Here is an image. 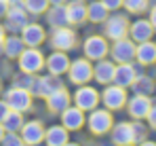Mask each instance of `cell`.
<instances>
[{
	"mask_svg": "<svg viewBox=\"0 0 156 146\" xmlns=\"http://www.w3.org/2000/svg\"><path fill=\"white\" fill-rule=\"evenodd\" d=\"M148 4H150V0H122V6L129 11V13H144L146 9H148Z\"/></svg>",
	"mask_w": 156,
	"mask_h": 146,
	"instance_id": "1f68e13d",
	"label": "cell"
},
{
	"mask_svg": "<svg viewBox=\"0 0 156 146\" xmlns=\"http://www.w3.org/2000/svg\"><path fill=\"white\" fill-rule=\"evenodd\" d=\"M146 119H148V123H150V127L156 129V104L150 106V112H148V117H146Z\"/></svg>",
	"mask_w": 156,
	"mask_h": 146,
	"instance_id": "8d00e7d4",
	"label": "cell"
},
{
	"mask_svg": "<svg viewBox=\"0 0 156 146\" xmlns=\"http://www.w3.org/2000/svg\"><path fill=\"white\" fill-rule=\"evenodd\" d=\"M125 106L129 108V114L135 121H141V119L148 117L150 106H152V99H150V95H139V93H135V97H131Z\"/></svg>",
	"mask_w": 156,
	"mask_h": 146,
	"instance_id": "2e32d148",
	"label": "cell"
},
{
	"mask_svg": "<svg viewBox=\"0 0 156 146\" xmlns=\"http://www.w3.org/2000/svg\"><path fill=\"white\" fill-rule=\"evenodd\" d=\"M0 91H2V85H0Z\"/></svg>",
	"mask_w": 156,
	"mask_h": 146,
	"instance_id": "bcb514c9",
	"label": "cell"
},
{
	"mask_svg": "<svg viewBox=\"0 0 156 146\" xmlns=\"http://www.w3.org/2000/svg\"><path fill=\"white\" fill-rule=\"evenodd\" d=\"M0 144H15V146H21L23 144V140H21V136L17 133V131H4V136H2V140H0Z\"/></svg>",
	"mask_w": 156,
	"mask_h": 146,
	"instance_id": "836d02e7",
	"label": "cell"
},
{
	"mask_svg": "<svg viewBox=\"0 0 156 146\" xmlns=\"http://www.w3.org/2000/svg\"><path fill=\"white\" fill-rule=\"evenodd\" d=\"M9 4H17V2H23V0H6Z\"/></svg>",
	"mask_w": 156,
	"mask_h": 146,
	"instance_id": "7bdbcfd3",
	"label": "cell"
},
{
	"mask_svg": "<svg viewBox=\"0 0 156 146\" xmlns=\"http://www.w3.org/2000/svg\"><path fill=\"white\" fill-rule=\"evenodd\" d=\"M6 11H9V2L6 0H0V19L6 15Z\"/></svg>",
	"mask_w": 156,
	"mask_h": 146,
	"instance_id": "f35d334b",
	"label": "cell"
},
{
	"mask_svg": "<svg viewBox=\"0 0 156 146\" xmlns=\"http://www.w3.org/2000/svg\"><path fill=\"white\" fill-rule=\"evenodd\" d=\"M112 55V62L114 64H125V62H133L135 59V43L131 38H118L114 40V45L108 51Z\"/></svg>",
	"mask_w": 156,
	"mask_h": 146,
	"instance_id": "9c48e42d",
	"label": "cell"
},
{
	"mask_svg": "<svg viewBox=\"0 0 156 146\" xmlns=\"http://www.w3.org/2000/svg\"><path fill=\"white\" fill-rule=\"evenodd\" d=\"M44 68L49 70V74L61 76V74L68 72V68H70V57L66 55V51H59V49H55L51 55L44 59Z\"/></svg>",
	"mask_w": 156,
	"mask_h": 146,
	"instance_id": "5bb4252c",
	"label": "cell"
},
{
	"mask_svg": "<svg viewBox=\"0 0 156 146\" xmlns=\"http://www.w3.org/2000/svg\"><path fill=\"white\" fill-rule=\"evenodd\" d=\"M4 43V25H0V45Z\"/></svg>",
	"mask_w": 156,
	"mask_h": 146,
	"instance_id": "60d3db41",
	"label": "cell"
},
{
	"mask_svg": "<svg viewBox=\"0 0 156 146\" xmlns=\"http://www.w3.org/2000/svg\"><path fill=\"white\" fill-rule=\"evenodd\" d=\"M101 102H104V106L108 110H120V108H125V104H127V89L125 87H120V85H105L104 93H101Z\"/></svg>",
	"mask_w": 156,
	"mask_h": 146,
	"instance_id": "52a82bcc",
	"label": "cell"
},
{
	"mask_svg": "<svg viewBox=\"0 0 156 146\" xmlns=\"http://www.w3.org/2000/svg\"><path fill=\"white\" fill-rule=\"evenodd\" d=\"M34 78H36V74H27V72H23V74H19V76H15V80H13V85L15 87H21V89H32V85H34Z\"/></svg>",
	"mask_w": 156,
	"mask_h": 146,
	"instance_id": "d6a6232c",
	"label": "cell"
},
{
	"mask_svg": "<svg viewBox=\"0 0 156 146\" xmlns=\"http://www.w3.org/2000/svg\"><path fill=\"white\" fill-rule=\"evenodd\" d=\"M4 17H6V21H4V30L19 32V30L27 24V11H26V6H23V2L9 4V11H6Z\"/></svg>",
	"mask_w": 156,
	"mask_h": 146,
	"instance_id": "30bf717a",
	"label": "cell"
},
{
	"mask_svg": "<svg viewBox=\"0 0 156 146\" xmlns=\"http://www.w3.org/2000/svg\"><path fill=\"white\" fill-rule=\"evenodd\" d=\"M44 142L49 146H63L70 142V133L63 125H53L49 129H44Z\"/></svg>",
	"mask_w": 156,
	"mask_h": 146,
	"instance_id": "d4e9b609",
	"label": "cell"
},
{
	"mask_svg": "<svg viewBox=\"0 0 156 146\" xmlns=\"http://www.w3.org/2000/svg\"><path fill=\"white\" fill-rule=\"evenodd\" d=\"M21 125H23V112H19V110H9L6 117L2 119L4 131H17V133H19Z\"/></svg>",
	"mask_w": 156,
	"mask_h": 146,
	"instance_id": "f1b7e54d",
	"label": "cell"
},
{
	"mask_svg": "<svg viewBox=\"0 0 156 146\" xmlns=\"http://www.w3.org/2000/svg\"><path fill=\"white\" fill-rule=\"evenodd\" d=\"M4 102L9 104L11 110H19V112H27L32 108V93L27 89L21 87H11L6 93H4Z\"/></svg>",
	"mask_w": 156,
	"mask_h": 146,
	"instance_id": "8992f818",
	"label": "cell"
},
{
	"mask_svg": "<svg viewBox=\"0 0 156 146\" xmlns=\"http://www.w3.org/2000/svg\"><path fill=\"white\" fill-rule=\"evenodd\" d=\"M129 36L135 45L144 43V40H150L154 36V28L150 24V19H137V21L129 24Z\"/></svg>",
	"mask_w": 156,
	"mask_h": 146,
	"instance_id": "ac0fdd59",
	"label": "cell"
},
{
	"mask_svg": "<svg viewBox=\"0 0 156 146\" xmlns=\"http://www.w3.org/2000/svg\"><path fill=\"white\" fill-rule=\"evenodd\" d=\"M19 136L23 140V144H30V146H36L40 142H44V127L40 121H23L21 129H19Z\"/></svg>",
	"mask_w": 156,
	"mask_h": 146,
	"instance_id": "4fadbf2b",
	"label": "cell"
},
{
	"mask_svg": "<svg viewBox=\"0 0 156 146\" xmlns=\"http://www.w3.org/2000/svg\"><path fill=\"white\" fill-rule=\"evenodd\" d=\"M112 133V142L114 144H133L135 142V131H133V123H127V121H120L116 125H112L110 129Z\"/></svg>",
	"mask_w": 156,
	"mask_h": 146,
	"instance_id": "d6986e66",
	"label": "cell"
},
{
	"mask_svg": "<svg viewBox=\"0 0 156 146\" xmlns=\"http://www.w3.org/2000/svg\"><path fill=\"white\" fill-rule=\"evenodd\" d=\"M82 49H84V57H87V59L97 62V59H104L105 55H108L110 45H108V40H105L104 36H89V38L84 40Z\"/></svg>",
	"mask_w": 156,
	"mask_h": 146,
	"instance_id": "7c38bea8",
	"label": "cell"
},
{
	"mask_svg": "<svg viewBox=\"0 0 156 146\" xmlns=\"http://www.w3.org/2000/svg\"><path fill=\"white\" fill-rule=\"evenodd\" d=\"M47 38V32L44 28L38 24H26L21 28V40L26 47H40Z\"/></svg>",
	"mask_w": 156,
	"mask_h": 146,
	"instance_id": "e0dca14e",
	"label": "cell"
},
{
	"mask_svg": "<svg viewBox=\"0 0 156 146\" xmlns=\"http://www.w3.org/2000/svg\"><path fill=\"white\" fill-rule=\"evenodd\" d=\"M101 2H104V6L108 11H118L122 6V0H101Z\"/></svg>",
	"mask_w": 156,
	"mask_h": 146,
	"instance_id": "d590c367",
	"label": "cell"
},
{
	"mask_svg": "<svg viewBox=\"0 0 156 146\" xmlns=\"http://www.w3.org/2000/svg\"><path fill=\"white\" fill-rule=\"evenodd\" d=\"M133 131H135V142H144V136H146V127L141 123H133Z\"/></svg>",
	"mask_w": 156,
	"mask_h": 146,
	"instance_id": "e575fe53",
	"label": "cell"
},
{
	"mask_svg": "<svg viewBox=\"0 0 156 146\" xmlns=\"http://www.w3.org/2000/svg\"><path fill=\"white\" fill-rule=\"evenodd\" d=\"M66 74H68V78H70L72 85H87L93 78V64L87 57L74 59V62H70V68H68Z\"/></svg>",
	"mask_w": 156,
	"mask_h": 146,
	"instance_id": "277c9868",
	"label": "cell"
},
{
	"mask_svg": "<svg viewBox=\"0 0 156 146\" xmlns=\"http://www.w3.org/2000/svg\"><path fill=\"white\" fill-rule=\"evenodd\" d=\"M72 97H74V106H78L82 112H91L101 102V93L95 87H89V85H78L76 93Z\"/></svg>",
	"mask_w": 156,
	"mask_h": 146,
	"instance_id": "7a4b0ae2",
	"label": "cell"
},
{
	"mask_svg": "<svg viewBox=\"0 0 156 146\" xmlns=\"http://www.w3.org/2000/svg\"><path fill=\"white\" fill-rule=\"evenodd\" d=\"M11 108H9V104L4 102V99H0V123H2V119L6 117V112H9Z\"/></svg>",
	"mask_w": 156,
	"mask_h": 146,
	"instance_id": "74e56055",
	"label": "cell"
},
{
	"mask_svg": "<svg viewBox=\"0 0 156 146\" xmlns=\"http://www.w3.org/2000/svg\"><path fill=\"white\" fill-rule=\"evenodd\" d=\"M108 15H110V11L104 6L101 0H93V2L87 6V19L93 21V24H104Z\"/></svg>",
	"mask_w": 156,
	"mask_h": 146,
	"instance_id": "83f0119b",
	"label": "cell"
},
{
	"mask_svg": "<svg viewBox=\"0 0 156 146\" xmlns=\"http://www.w3.org/2000/svg\"><path fill=\"white\" fill-rule=\"evenodd\" d=\"M114 125V119H112V110L108 108H93L89 119H87V127L93 136H104V133H110Z\"/></svg>",
	"mask_w": 156,
	"mask_h": 146,
	"instance_id": "6da1fadb",
	"label": "cell"
},
{
	"mask_svg": "<svg viewBox=\"0 0 156 146\" xmlns=\"http://www.w3.org/2000/svg\"><path fill=\"white\" fill-rule=\"evenodd\" d=\"M131 87H133V91L139 93V95H152V93H154V80H152L150 76H137Z\"/></svg>",
	"mask_w": 156,
	"mask_h": 146,
	"instance_id": "f546056e",
	"label": "cell"
},
{
	"mask_svg": "<svg viewBox=\"0 0 156 146\" xmlns=\"http://www.w3.org/2000/svg\"><path fill=\"white\" fill-rule=\"evenodd\" d=\"M137 78V70H135V66L131 64V62H125V64H118L116 68H114V78H112V83H116V85H120V87H131L133 85V80Z\"/></svg>",
	"mask_w": 156,
	"mask_h": 146,
	"instance_id": "ffe728a7",
	"label": "cell"
},
{
	"mask_svg": "<svg viewBox=\"0 0 156 146\" xmlns=\"http://www.w3.org/2000/svg\"><path fill=\"white\" fill-rule=\"evenodd\" d=\"M66 6V15H68V24L80 25L87 21V4L84 0H70L63 4Z\"/></svg>",
	"mask_w": 156,
	"mask_h": 146,
	"instance_id": "44dd1931",
	"label": "cell"
},
{
	"mask_svg": "<svg viewBox=\"0 0 156 146\" xmlns=\"http://www.w3.org/2000/svg\"><path fill=\"white\" fill-rule=\"evenodd\" d=\"M78 43L76 32L70 28V25H61V28H55V32L51 34V47L59 49V51H72Z\"/></svg>",
	"mask_w": 156,
	"mask_h": 146,
	"instance_id": "ba28073f",
	"label": "cell"
},
{
	"mask_svg": "<svg viewBox=\"0 0 156 146\" xmlns=\"http://www.w3.org/2000/svg\"><path fill=\"white\" fill-rule=\"evenodd\" d=\"M59 87H63V83H61L55 74L36 76V78H34V85H32V89H30V93L36 95V97H47V95H51L55 89H59Z\"/></svg>",
	"mask_w": 156,
	"mask_h": 146,
	"instance_id": "8fae6325",
	"label": "cell"
},
{
	"mask_svg": "<svg viewBox=\"0 0 156 146\" xmlns=\"http://www.w3.org/2000/svg\"><path fill=\"white\" fill-rule=\"evenodd\" d=\"M114 68H116V64L114 62H110V59H97V64L93 66V78L99 83V85H108V83H112V78H114Z\"/></svg>",
	"mask_w": 156,
	"mask_h": 146,
	"instance_id": "603a6c76",
	"label": "cell"
},
{
	"mask_svg": "<svg viewBox=\"0 0 156 146\" xmlns=\"http://www.w3.org/2000/svg\"><path fill=\"white\" fill-rule=\"evenodd\" d=\"M154 6H156V0H154Z\"/></svg>",
	"mask_w": 156,
	"mask_h": 146,
	"instance_id": "7dc6e473",
	"label": "cell"
},
{
	"mask_svg": "<svg viewBox=\"0 0 156 146\" xmlns=\"http://www.w3.org/2000/svg\"><path fill=\"white\" fill-rule=\"evenodd\" d=\"M49 2H53V4H66L68 0H49Z\"/></svg>",
	"mask_w": 156,
	"mask_h": 146,
	"instance_id": "b9f144b4",
	"label": "cell"
},
{
	"mask_svg": "<svg viewBox=\"0 0 156 146\" xmlns=\"http://www.w3.org/2000/svg\"><path fill=\"white\" fill-rule=\"evenodd\" d=\"M49 4H51L49 0H23L27 15H42V13H47Z\"/></svg>",
	"mask_w": 156,
	"mask_h": 146,
	"instance_id": "4dcf8cb0",
	"label": "cell"
},
{
	"mask_svg": "<svg viewBox=\"0 0 156 146\" xmlns=\"http://www.w3.org/2000/svg\"><path fill=\"white\" fill-rule=\"evenodd\" d=\"M104 34H105V38H110V40L125 38L129 34V19H127V15H120V13H116L112 17L108 15L104 21Z\"/></svg>",
	"mask_w": 156,
	"mask_h": 146,
	"instance_id": "5b68a950",
	"label": "cell"
},
{
	"mask_svg": "<svg viewBox=\"0 0 156 146\" xmlns=\"http://www.w3.org/2000/svg\"><path fill=\"white\" fill-rule=\"evenodd\" d=\"M2 136H4V127H2V123H0V140H2Z\"/></svg>",
	"mask_w": 156,
	"mask_h": 146,
	"instance_id": "ee69618b",
	"label": "cell"
},
{
	"mask_svg": "<svg viewBox=\"0 0 156 146\" xmlns=\"http://www.w3.org/2000/svg\"><path fill=\"white\" fill-rule=\"evenodd\" d=\"M2 53H4V49H2V45H0V55H2Z\"/></svg>",
	"mask_w": 156,
	"mask_h": 146,
	"instance_id": "f6af8a7d",
	"label": "cell"
},
{
	"mask_svg": "<svg viewBox=\"0 0 156 146\" xmlns=\"http://www.w3.org/2000/svg\"><path fill=\"white\" fill-rule=\"evenodd\" d=\"M150 24H152V28L156 32V6H152V11H150Z\"/></svg>",
	"mask_w": 156,
	"mask_h": 146,
	"instance_id": "ab89813d",
	"label": "cell"
},
{
	"mask_svg": "<svg viewBox=\"0 0 156 146\" xmlns=\"http://www.w3.org/2000/svg\"><path fill=\"white\" fill-rule=\"evenodd\" d=\"M17 59H19V68H21V72L38 74L42 68H44V55L38 51V47H26Z\"/></svg>",
	"mask_w": 156,
	"mask_h": 146,
	"instance_id": "3957f363",
	"label": "cell"
},
{
	"mask_svg": "<svg viewBox=\"0 0 156 146\" xmlns=\"http://www.w3.org/2000/svg\"><path fill=\"white\" fill-rule=\"evenodd\" d=\"M135 59L141 66H152L156 64V43L152 40H144L135 45Z\"/></svg>",
	"mask_w": 156,
	"mask_h": 146,
	"instance_id": "7402d4cb",
	"label": "cell"
},
{
	"mask_svg": "<svg viewBox=\"0 0 156 146\" xmlns=\"http://www.w3.org/2000/svg\"><path fill=\"white\" fill-rule=\"evenodd\" d=\"M2 49H4V55L6 57H11V59H17L19 55H21V51L26 49L23 45V40L19 38V36H4V43H2Z\"/></svg>",
	"mask_w": 156,
	"mask_h": 146,
	"instance_id": "4316f807",
	"label": "cell"
},
{
	"mask_svg": "<svg viewBox=\"0 0 156 146\" xmlns=\"http://www.w3.org/2000/svg\"><path fill=\"white\" fill-rule=\"evenodd\" d=\"M47 21L53 30L61 28V25H70L68 24V15H66V6L63 4H53V9H47Z\"/></svg>",
	"mask_w": 156,
	"mask_h": 146,
	"instance_id": "484cf974",
	"label": "cell"
},
{
	"mask_svg": "<svg viewBox=\"0 0 156 146\" xmlns=\"http://www.w3.org/2000/svg\"><path fill=\"white\" fill-rule=\"evenodd\" d=\"M61 125L68 129V131H78V129H82V125H84V112L78 108V106H68V108H63L61 112Z\"/></svg>",
	"mask_w": 156,
	"mask_h": 146,
	"instance_id": "9a60e30c",
	"label": "cell"
},
{
	"mask_svg": "<svg viewBox=\"0 0 156 146\" xmlns=\"http://www.w3.org/2000/svg\"><path fill=\"white\" fill-rule=\"evenodd\" d=\"M44 99H47V108L51 110L53 114H59L63 108H68V106H70V93H68L63 87L55 89L51 95H47Z\"/></svg>",
	"mask_w": 156,
	"mask_h": 146,
	"instance_id": "cb8c5ba5",
	"label": "cell"
}]
</instances>
